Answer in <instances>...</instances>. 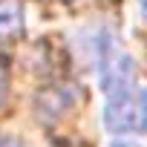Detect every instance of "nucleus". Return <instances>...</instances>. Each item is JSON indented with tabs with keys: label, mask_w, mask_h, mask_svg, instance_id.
<instances>
[{
	"label": "nucleus",
	"mask_w": 147,
	"mask_h": 147,
	"mask_svg": "<svg viewBox=\"0 0 147 147\" xmlns=\"http://www.w3.org/2000/svg\"><path fill=\"white\" fill-rule=\"evenodd\" d=\"M104 124L110 133H147V90H127L107 101Z\"/></svg>",
	"instance_id": "f257e3e1"
},
{
	"label": "nucleus",
	"mask_w": 147,
	"mask_h": 147,
	"mask_svg": "<svg viewBox=\"0 0 147 147\" xmlns=\"http://www.w3.org/2000/svg\"><path fill=\"white\" fill-rule=\"evenodd\" d=\"M133 78H136V63L127 55H115L113 61H107V72H104V90L107 92H113V95L127 92Z\"/></svg>",
	"instance_id": "f03ea898"
},
{
	"label": "nucleus",
	"mask_w": 147,
	"mask_h": 147,
	"mask_svg": "<svg viewBox=\"0 0 147 147\" xmlns=\"http://www.w3.org/2000/svg\"><path fill=\"white\" fill-rule=\"evenodd\" d=\"M23 35V9L18 0H0V40H15Z\"/></svg>",
	"instance_id": "7ed1b4c3"
},
{
	"label": "nucleus",
	"mask_w": 147,
	"mask_h": 147,
	"mask_svg": "<svg viewBox=\"0 0 147 147\" xmlns=\"http://www.w3.org/2000/svg\"><path fill=\"white\" fill-rule=\"evenodd\" d=\"M72 101H75V92H72L69 87H58V90H46L38 95V107L46 113V115H58L63 113Z\"/></svg>",
	"instance_id": "20e7f679"
},
{
	"label": "nucleus",
	"mask_w": 147,
	"mask_h": 147,
	"mask_svg": "<svg viewBox=\"0 0 147 147\" xmlns=\"http://www.w3.org/2000/svg\"><path fill=\"white\" fill-rule=\"evenodd\" d=\"M6 92H9V66H6L3 58H0V107L6 101Z\"/></svg>",
	"instance_id": "39448f33"
},
{
	"label": "nucleus",
	"mask_w": 147,
	"mask_h": 147,
	"mask_svg": "<svg viewBox=\"0 0 147 147\" xmlns=\"http://www.w3.org/2000/svg\"><path fill=\"white\" fill-rule=\"evenodd\" d=\"M0 147H23L18 138H9V136H0Z\"/></svg>",
	"instance_id": "423d86ee"
},
{
	"label": "nucleus",
	"mask_w": 147,
	"mask_h": 147,
	"mask_svg": "<svg viewBox=\"0 0 147 147\" xmlns=\"http://www.w3.org/2000/svg\"><path fill=\"white\" fill-rule=\"evenodd\" d=\"M110 147H136V144H127V141H118V144H110Z\"/></svg>",
	"instance_id": "0eeeda50"
},
{
	"label": "nucleus",
	"mask_w": 147,
	"mask_h": 147,
	"mask_svg": "<svg viewBox=\"0 0 147 147\" xmlns=\"http://www.w3.org/2000/svg\"><path fill=\"white\" fill-rule=\"evenodd\" d=\"M141 9H144V18H147V0H144V6H141Z\"/></svg>",
	"instance_id": "6e6552de"
}]
</instances>
